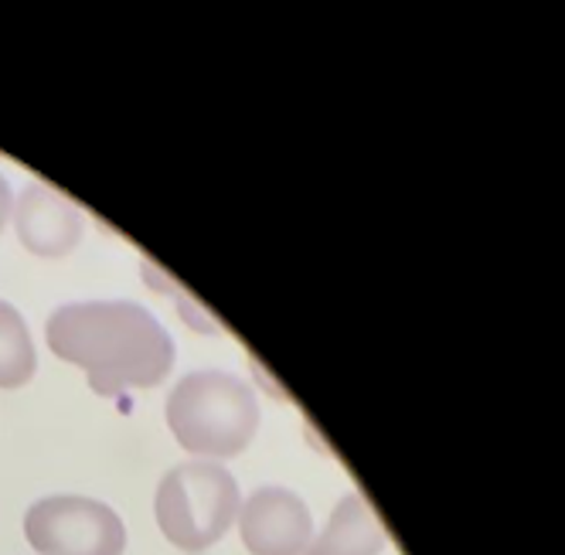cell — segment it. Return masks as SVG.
Instances as JSON below:
<instances>
[{
    "instance_id": "cell-1",
    "label": "cell",
    "mask_w": 565,
    "mask_h": 555,
    "mask_svg": "<svg viewBox=\"0 0 565 555\" xmlns=\"http://www.w3.org/2000/svg\"><path fill=\"white\" fill-rule=\"evenodd\" d=\"M55 359L78 365L96 395L153 388L174 369V341L150 310L134 300L65 303L45 324Z\"/></svg>"
},
{
    "instance_id": "cell-2",
    "label": "cell",
    "mask_w": 565,
    "mask_h": 555,
    "mask_svg": "<svg viewBox=\"0 0 565 555\" xmlns=\"http://www.w3.org/2000/svg\"><path fill=\"white\" fill-rule=\"evenodd\" d=\"M164 416L188 453L218 463L253 444L259 429V395L232 372H191L171 388Z\"/></svg>"
},
{
    "instance_id": "cell-3",
    "label": "cell",
    "mask_w": 565,
    "mask_h": 555,
    "mask_svg": "<svg viewBox=\"0 0 565 555\" xmlns=\"http://www.w3.org/2000/svg\"><path fill=\"white\" fill-rule=\"evenodd\" d=\"M238 484L215 460H188L157 488V525L184 552L212 548L238 519Z\"/></svg>"
},
{
    "instance_id": "cell-4",
    "label": "cell",
    "mask_w": 565,
    "mask_h": 555,
    "mask_svg": "<svg viewBox=\"0 0 565 555\" xmlns=\"http://www.w3.org/2000/svg\"><path fill=\"white\" fill-rule=\"evenodd\" d=\"M24 535L42 555H124V519L103 501L58 494L28 508Z\"/></svg>"
},
{
    "instance_id": "cell-5",
    "label": "cell",
    "mask_w": 565,
    "mask_h": 555,
    "mask_svg": "<svg viewBox=\"0 0 565 555\" xmlns=\"http://www.w3.org/2000/svg\"><path fill=\"white\" fill-rule=\"evenodd\" d=\"M238 532L253 555H303L313 542V519L300 494L269 484L238 504Z\"/></svg>"
},
{
    "instance_id": "cell-6",
    "label": "cell",
    "mask_w": 565,
    "mask_h": 555,
    "mask_svg": "<svg viewBox=\"0 0 565 555\" xmlns=\"http://www.w3.org/2000/svg\"><path fill=\"white\" fill-rule=\"evenodd\" d=\"M18 239L34 256H65L83 239V212L49 184H28L14 205Z\"/></svg>"
},
{
    "instance_id": "cell-7",
    "label": "cell",
    "mask_w": 565,
    "mask_h": 555,
    "mask_svg": "<svg viewBox=\"0 0 565 555\" xmlns=\"http://www.w3.org/2000/svg\"><path fill=\"white\" fill-rule=\"evenodd\" d=\"M385 548V532L372 504L361 494H344L331 519L303 555H379Z\"/></svg>"
},
{
    "instance_id": "cell-8",
    "label": "cell",
    "mask_w": 565,
    "mask_h": 555,
    "mask_svg": "<svg viewBox=\"0 0 565 555\" xmlns=\"http://www.w3.org/2000/svg\"><path fill=\"white\" fill-rule=\"evenodd\" d=\"M38 354L18 307L0 300V388H21L34 378Z\"/></svg>"
},
{
    "instance_id": "cell-9",
    "label": "cell",
    "mask_w": 565,
    "mask_h": 555,
    "mask_svg": "<svg viewBox=\"0 0 565 555\" xmlns=\"http://www.w3.org/2000/svg\"><path fill=\"white\" fill-rule=\"evenodd\" d=\"M11 215H14V194H11V184L0 178V232H4Z\"/></svg>"
}]
</instances>
